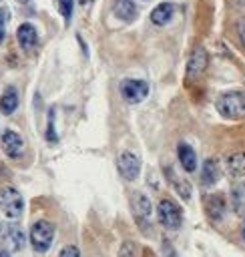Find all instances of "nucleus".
<instances>
[{
  "label": "nucleus",
  "instance_id": "obj_9",
  "mask_svg": "<svg viewBox=\"0 0 245 257\" xmlns=\"http://www.w3.org/2000/svg\"><path fill=\"white\" fill-rule=\"evenodd\" d=\"M131 207H133V213H135V219L139 225L143 227H149V221H151V201L147 195L143 193H133V199H131Z\"/></svg>",
  "mask_w": 245,
  "mask_h": 257
},
{
  "label": "nucleus",
  "instance_id": "obj_5",
  "mask_svg": "<svg viewBox=\"0 0 245 257\" xmlns=\"http://www.w3.org/2000/svg\"><path fill=\"white\" fill-rule=\"evenodd\" d=\"M118 90H120V96L129 104H139V102H143L147 98L149 84L145 80H139V78H125V80H120Z\"/></svg>",
  "mask_w": 245,
  "mask_h": 257
},
{
  "label": "nucleus",
  "instance_id": "obj_7",
  "mask_svg": "<svg viewBox=\"0 0 245 257\" xmlns=\"http://www.w3.org/2000/svg\"><path fill=\"white\" fill-rule=\"evenodd\" d=\"M0 241H2V245L10 247L12 251H20L26 243V235L18 225L6 223V225H0Z\"/></svg>",
  "mask_w": 245,
  "mask_h": 257
},
{
  "label": "nucleus",
  "instance_id": "obj_25",
  "mask_svg": "<svg viewBox=\"0 0 245 257\" xmlns=\"http://www.w3.org/2000/svg\"><path fill=\"white\" fill-rule=\"evenodd\" d=\"M235 30H237V38H239L241 46L245 48V18H239V20H237V26H235Z\"/></svg>",
  "mask_w": 245,
  "mask_h": 257
},
{
  "label": "nucleus",
  "instance_id": "obj_28",
  "mask_svg": "<svg viewBox=\"0 0 245 257\" xmlns=\"http://www.w3.org/2000/svg\"><path fill=\"white\" fill-rule=\"evenodd\" d=\"M241 237L245 239V221H243V225H241Z\"/></svg>",
  "mask_w": 245,
  "mask_h": 257
},
{
  "label": "nucleus",
  "instance_id": "obj_11",
  "mask_svg": "<svg viewBox=\"0 0 245 257\" xmlns=\"http://www.w3.org/2000/svg\"><path fill=\"white\" fill-rule=\"evenodd\" d=\"M16 38H18L20 48L26 50V52H30V50L38 44V32H36V28H34L30 22H24V24L18 26V30H16Z\"/></svg>",
  "mask_w": 245,
  "mask_h": 257
},
{
  "label": "nucleus",
  "instance_id": "obj_24",
  "mask_svg": "<svg viewBox=\"0 0 245 257\" xmlns=\"http://www.w3.org/2000/svg\"><path fill=\"white\" fill-rule=\"evenodd\" d=\"M58 257H80V251L74 245H66V247L60 249V255Z\"/></svg>",
  "mask_w": 245,
  "mask_h": 257
},
{
  "label": "nucleus",
  "instance_id": "obj_14",
  "mask_svg": "<svg viewBox=\"0 0 245 257\" xmlns=\"http://www.w3.org/2000/svg\"><path fill=\"white\" fill-rule=\"evenodd\" d=\"M173 14H175V6H173L171 2H161V4H157V6L153 8V12H151V22H153L155 26H165V24L173 18Z\"/></svg>",
  "mask_w": 245,
  "mask_h": 257
},
{
  "label": "nucleus",
  "instance_id": "obj_30",
  "mask_svg": "<svg viewBox=\"0 0 245 257\" xmlns=\"http://www.w3.org/2000/svg\"><path fill=\"white\" fill-rule=\"evenodd\" d=\"M16 2H26V0H16Z\"/></svg>",
  "mask_w": 245,
  "mask_h": 257
},
{
  "label": "nucleus",
  "instance_id": "obj_13",
  "mask_svg": "<svg viewBox=\"0 0 245 257\" xmlns=\"http://www.w3.org/2000/svg\"><path fill=\"white\" fill-rule=\"evenodd\" d=\"M177 157H179L181 167H183L187 173H193V171L197 169V155H195V151H193L191 145L179 143V147H177Z\"/></svg>",
  "mask_w": 245,
  "mask_h": 257
},
{
  "label": "nucleus",
  "instance_id": "obj_10",
  "mask_svg": "<svg viewBox=\"0 0 245 257\" xmlns=\"http://www.w3.org/2000/svg\"><path fill=\"white\" fill-rule=\"evenodd\" d=\"M0 145H2V151H4L10 159H18V157L24 153V141H22V137H20L16 131H12V128H8V131L2 133Z\"/></svg>",
  "mask_w": 245,
  "mask_h": 257
},
{
  "label": "nucleus",
  "instance_id": "obj_18",
  "mask_svg": "<svg viewBox=\"0 0 245 257\" xmlns=\"http://www.w3.org/2000/svg\"><path fill=\"white\" fill-rule=\"evenodd\" d=\"M201 179H203V183H207V185H213V183L219 179V165H217V161L207 159V161L203 163Z\"/></svg>",
  "mask_w": 245,
  "mask_h": 257
},
{
  "label": "nucleus",
  "instance_id": "obj_16",
  "mask_svg": "<svg viewBox=\"0 0 245 257\" xmlns=\"http://www.w3.org/2000/svg\"><path fill=\"white\" fill-rule=\"evenodd\" d=\"M18 102H20L18 90L14 86H6L2 96H0V112L2 114H12L18 108Z\"/></svg>",
  "mask_w": 245,
  "mask_h": 257
},
{
  "label": "nucleus",
  "instance_id": "obj_23",
  "mask_svg": "<svg viewBox=\"0 0 245 257\" xmlns=\"http://www.w3.org/2000/svg\"><path fill=\"white\" fill-rule=\"evenodd\" d=\"M118 257H135V243H131V241L122 243V247L118 251Z\"/></svg>",
  "mask_w": 245,
  "mask_h": 257
},
{
  "label": "nucleus",
  "instance_id": "obj_22",
  "mask_svg": "<svg viewBox=\"0 0 245 257\" xmlns=\"http://www.w3.org/2000/svg\"><path fill=\"white\" fill-rule=\"evenodd\" d=\"M8 8H0V42L6 36V22H8Z\"/></svg>",
  "mask_w": 245,
  "mask_h": 257
},
{
  "label": "nucleus",
  "instance_id": "obj_20",
  "mask_svg": "<svg viewBox=\"0 0 245 257\" xmlns=\"http://www.w3.org/2000/svg\"><path fill=\"white\" fill-rule=\"evenodd\" d=\"M56 4H58V10H60V14H62V18L68 22L70 20V16H72V8H74V0H56Z\"/></svg>",
  "mask_w": 245,
  "mask_h": 257
},
{
  "label": "nucleus",
  "instance_id": "obj_26",
  "mask_svg": "<svg viewBox=\"0 0 245 257\" xmlns=\"http://www.w3.org/2000/svg\"><path fill=\"white\" fill-rule=\"evenodd\" d=\"M165 247H163V257H175V253H173V249L169 247V243H163Z\"/></svg>",
  "mask_w": 245,
  "mask_h": 257
},
{
  "label": "nucleus",
  "instance_id": "obj_3",
  "mask_svg": "<svg viewBox=\"0 0 245 257\" xmlns=\"http://www.w3.org/2000/svg\"><path fill=\"white\" fill-rule=\"evenodd\" d=\"M0 211L10 221L20 219V215L24 211V199L14 187H4L0 191Z\"/></svg>",
  "mask_w": 245,
  "mask_h": 257
},
{
  "label": "nucleus",
  "instance_id": "obj_4",
  "mask_svg": "<svg viewBox=\"0 0 245 257\" xmlns=\"http://www.w3.org/2000/svg\"><path fill=\"white\" fill-rule=\"evenodd\" d=\"M157 219L165 229L177 231L183 223V213L179 209V205L171 199H161L157 205Z\"/></svg>",
  "mask_w": 245,
  "mask_h": 257
},
{
  "label": "nucleus",
  "instance_id": "obj_1",
  "mask_svg": "<svg viewBox=\"0 0 245 257\" xmlns=\"http://www.w3.org/2000/svg\"><path fill=\"white\" fill-rule=\"evenodd\" d=\"M217 110L225 118H243L245 116V92L229 90L217 98Z\"/></svg>",
  "mask_w": 245,
  "mask_h": 257
},
{
  "label": "nucleus",
  "instance_id": "obj_29",
  "mask_svg": "<svg viewBox=\"0 0 245 257\" xmlns=\"http://www.w3.org/2000/svg\"><path fill=\"white\" fill-rule=\"evenodd\" d=\"M88 2H90V0H80V4H88Z\"/></svg>",
  "mask_w": 245,
  "mask_h": 257
},
{
  "label": "nucleus",
  "instance_id": "obj_6",
  "mask_svg": "<svg viewBox=\"0 0 245 257\" xmlns=\"http://www.w3.org/2000/svg\"><path fill=\"white\" fill-rule=\"evenodd\" d=\"M116 167H118V173L122 179L135 181L141 173V159L131 151H122L116 159Z\"/></svg>",
  "mask_w": 245,
  "mask_h": 257
},
{
  "label": "nucleus",
  "instance_id": "obj_15",
  "mask_svg": "<svg viewBox=\"0 0 245 257\" xmlns=\"http://www.w3.org/2000/svg\"><path fill=\"white\" fill-rule=\"evenodd\" d=\"M112 10H114V16L120 18L122 22H133L137 18V14H139V10H137L133 0H114Z\"/></svg>",
  "mask_w": 245,
  "mask_h": 257
},
{
  "label": "nucleus",
  "instance_id": "obj_12",
  "mask_svg": "<svg viewBox=\"0 0 245 257\" xmlns=\"http://www.w3.org/2000/svg\"><path fill=\"white\" fill-rule=\"evenodd\" d=\"M225 209H227V203L223 195H209L205 199V211L211 221H221L225 215Z\"/></svg>",
  "mask_w": 245,
  "mask_h": 257
},
{
  "label": "nucleus",
  "instance_id": "obj_8",
  "mask_svg": "<svg viewBox=\"0 0 245 257\" xmlns=\"http://www.w3.org/2000/svg\"><path fill=\"white\" fill-rule=\"evenodd\" d=\"M207 64H209V54H207V50H205L203 46H197V48L191 52L189 62H187V78H199V76L205 72Z\"/></svg>",
  "mask_w": 245,
  "mask_h": 257
},
{
  "label": "nucleus",
  "instance_id": "obj_2",
  "mask_svg": "<svg viewBox=\"0 0 245 257\" xmlns=\"http://www.w3.org/2000/svg\"><path fill=\"white\" fill-rule=\"evenodd\" d=\"M52 241H54V225L50 221L40 219L30 227V245L34 251L38 253L48 251Z\"/></svg>",
  "mask_w": 245,
  "mask_h": 257
},
{
  "label": "nucleus",
  "instance_id": "obj_21",
  "mask_svg": "<svg viewBox=\"0 0 245 257\" xmlns=\"http://www.w3.org/2000/svg\"><path fill=\"white\" fill-rule=\"evenodd\" d=\"M46 139L50 143H56V133H54V110L48 112V128H46Z\"/></svg>",
  "mask_w": 245,
  "mask_h": 257
},
{
  "label": "nucleus",
  "instance_id": "obj_17",
  "mask_svg": "<svg viewBox=\"0 0 245 257\" xmlns=\"http://www.w3.org/2000/svg\"><path fill=\"white\" fill-rule=\"evenodd\" d=\"M225 171L231 177H245V153H233L225 159Z\"/></svg>",
  "mask_w": 245,
  "mask_h": 257
},
{
  "label": "nucleus",
  "instance_id": "obj_27",
  "mask_svg": "<svg viewBox=\"0 0 245 257\" xmlns=\"http://www.w3.org/2000/svg\"><path fill=\"white\" fill-rule=\"evenodd\" d=\"M0 257H10V253H8L6 249H2V251H0Z\"/></svg>",
  "mask_w": 245,
  "mask_h": 257
},
{
  "label": "nucleus",
  "instance_id": "obj_19",
  "mask_svg": "<svg viewBox=\"0 0 245 257\" xmlns=\"http://www.w3.org/2000/svg\"><path fill=\"white\" fill-rule=\"evenodd\" d=\"M167 173H169V177H171V183H173V187H175V191L187 201V199H191V187H189V183L185 181V179H177L173 173H171V169H167Z\"/></svg>",
  "mask_w": 245,
  "mask_h": 257
}]
</instances>
